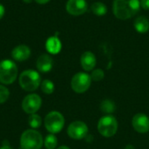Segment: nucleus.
I'll use <instances>...</instances> for the list:
<instances>
[{
	"mask_svg": "<svg viewBox=\"0 0 149 149\" xmlns=\"http://www.w3.org/2000/svg\"><path fill=\"white\" fill-rule=\"evenodd\" d=\"M141 8L140 0H113V15L121 20L133 17Z\"/></svg>",
	"mask_w": 149,
	"mask_h": 149,
	"instance_id": "1",
	"label": "nucleus"
},
{
	"mask_svg": "<svg viewBox=\"0 0 149 149\" xmlns=\"http://www.w3.org/2000/svg\"><path fill=\"white\" fill-rule=\"evenodd\" d=\"M43 143L42 134L35 129L25 130L20 138V147L22 149H41Z\"/></svg>",
	"mask_w": 149,
	"mask_h": 149,
	"instance_id": "2",
	"label": "nucleus"
},
{
	"mask_svg": "<svg viewBox=\"0 0 149 149\" xmlns=\"http://www.w3.org/2000/svg\"><path fill=\"white\" fill-rule=\"evenodd\" d=\"M18 82L24 91L33 92L41 85V77L37 71L25 70L20 74Z\"/></svg>",
	"mask_w": 149,
	"mask_h": 149,
	"instance_id": "3",
	"label": "nucleus"
},
{
	"mask_svg": "<svg viewBox=\"0 0 149 149\" xmlns=\"http://www.w3.org/2000/svg\"><path fill=\"white\" fill-rule=\"evenodd\" d=\"M17 77V65L10 59L2 60L0 62V82L4 85H10L16 80Z\"/></svg>",
	"mask_w": 149,
	"mask_h": 149,
	"instance_id": "4",
	"label": "nucleus"
},
{
	"mask_svg": "<svg viewBox=\"0 0 149 149\" xmlns=\"http://www.w3.org/2000/svg\"><path fill=\"white\" fill-rule=\"evenodd\" d=\"M98 132L106 138H110L115 135L118 130V121L113 115H105L101 117L97 125Z\"/></svg>",
	"mask_w": 149,
	"mask_h": 149,
	"instance_id": "5",
	"label": "nucleus"
},
{
	"mask_svg": "<svg viewBox=\"0 0 149 149\" xmlns=\"http://www.w3.org/2000/svg\"><path fill=\"white\" fill-rule=\"evenodd\" d=\"M65 126V118L62 113L57 111L50 112L45 118V127L51 134L59 133Z\"/></svg>",
	"mask_w": 149,
	"mask_h": 149,
	"instance_id": "6",
	"label": "nucleus"
},
{
	"mask_svg": "<svg viewBox=\"0 0 149 149\" xmlns=\"http://www.w3.org/2000/svg\"><path fill=\"white\" fill-rule=\"evenodd\" d=\"M92 79L86 72H78L76 73L71 80V87L77 93H86L91 86Z\"/></svg>",
	"mask_w": 149,
	"mask_h": 149,
	"instance_id": "7",
	"label": "nucleus"
},
{
	"mask_svg": "<svg viewBox=\"0 0 149 149\" xmlns=\"http://www.w3.org/2000/svg\"><path fill=\"white\" fill-rule=\"evenodd\" d=\"M88 127L87 125L81 121L76 120L72 122L67 128V134L70 138L73 140H82L87 136Z\"/></svg>",
	"mask_w": 149,
	"mask_h": 149,
	"instance_id": "8",
	"label": "nucleus"
},
{
	"mask_svg": "<svg viewBox=\"0 0 149 149\" xmlns=\"http://www.w3.org/2000/svg\"><path fill=\"white\" fill-rule=\"evenodd\" d=\"M42 106V99L36 93L28 94L22 101L23 110L29 114L36 113Z\"/></svg>",
	"mask_w": 149,
	"mask_h": 149,
	"instance_id": "9",
	"label": "nucleus"
},
{
	"mask_svg": "<svg viewBox=\"0 0 149 149\" xmlns=\"http://www.w3.org/2000/svg\"><path fill=\"white\" fill-rule=\"evenodd\" d=\"M132 126L134 129L140 134H146L149 132V117L142 113H136L132 120Z\"/></svg>",
	"mask_w": 149,
	"mask_h": 149,
	"instance_id": "10",
	"label": "nucleus"
},
{
	"mask_svg": "<svg viewBox=\"0 0 149 149\" xmlns=\"http://www.w3.org/2000/svg\"><path fill=\"white\" fill-rule=\"evenodd\" d=\"M87 3L86 0H68L65 9L70 15L80 16L87 10Z\"/></svg>",
	"mask_w": 149,
	"mask_h": 149,
	"instance_id": "11",
	"label": "nucleus"
},
{
	"mask_svg": "<svg viewBox=\"0 0 149 149\" xmlns=\"http://www.w3.org/2000/svg\"><path fill=\"white\" fill-rule=\"evenodd\" d=\"M96 57L92 52H85L80 57L81 66L86 72L93 71L96 65Z\"/></svg>",
	"mask_w": 149,
	"mask_h": 149,
	"instance_id": "12",
	"label": "nucleus"
},
{
	"mask_svg": "<svg viewBox=\"0 0 149 149\" xmlns=\"http://www.w3.org/2000/svg\"><path fill=\"white\" fill-rule=\"evenodd\" d=\"M31 56V50L27 45H20L16 46L11 52V57L13 59L22 62L28 59Z\"/></svg>",
	"mask_w": 149,
	"mask_h": 149,
	"instance_id": "13",
	"label": "nucleus"
},
{
	"mask_svg": "<svg viewBox=\"0 0 149 149\" xmlns=\"http://www.w3.org/2000/svg\"><path fill=\"white\" fill-rule=\"evenodd\" d=\"M53 59L48 54H42L37 60V68L40 72L46 73L52 69Z\"/></svg>",
	"mask_w": 149,
	"mask_h": 149,
	"instance_id": "14",
	"label": "nucleus"
},
{
	"mask_svg": "<svg viewBox=\"0 0 149 149\" xmlns=\"http://www.w3.org/2000/svg\"><path fill=\"white\" fill-rule=\"evenodd\" d=\"M45 48L51 54H58L62 48V44L57 35L50 37L45 43Z\"/></svg>",
	"mask_w": 149,
	"mask_h": 149,
	"instance_id": "15",
	"label": "nucleus"
},
{
	"mask_svg": "<svg viewBox=\"0 0 149 149\" xmlns=\"http://www.w3.org/2000/svg\"><path fill=\"white\" fill-rule=\"evenodd\" d=\"M134 29L139 32V33H146L149 31V20L148 17L144 16L138 17L134 22Z\"/></svg>",
	"mask_w": 149,
	"mask_h": 149,
	"instance_id": "16",
	"label": "nucleus"
},
{
	"mask_svg": "<svg viewBox=\"0 0 149 149\" xmlns=\"http://www.w3.org/2000/svg\"><path fill=\"white\" fill-rule=\"evenodd\" d=\"M100 109L102 113H106L107 115H110L115 111L116 106L112 100H104L100 102Z\"/></svg>",
	"mask_w": 149,
	"mask_h": 149,
	"instance_id": "17",
	"label": "nucleus"
},
{
	"mask_svg": "<svg viewBox=\"0 0 149 149\" xmlns=\"http://www.w3.org/2000/svg\"><path fill=\"white\" fill-rule=\"evenodd\" d=\"M91 10L93 12V14H95L96 16H99V17H102V16L106 15L107 12V8L106 4L101 2L93 3L91 6Z\"/></svg>",
	"mask_w": 149,
	"mask_h": 149,
	"instance_id": "18",
	"label": "nucleus"
},
{
	"mask_svg": "<svg viewBox=\"0 0 149 149\" xmlns=\"http://www.w3.org/2000/svg\"><path fill=\"white\" fill-rule=\"evenodd\" d=\"M28 124L32 129L38 128L42 124V119L38 114L32 113L28 117Z\"/></svg>",
	"mask_w": 149,
	"mask_h": 149,
	"instance_id": "19",
	"label": "nucleus"
},
{
	"mask_svg": "<svg viewBox=\"0 0 149 149\" xmlns=\"http://www.w3.org/2000/svg\"><path fill=\"white\" fill-rule=\"evenodd\" d=\"M44 144L46 149H55L58 145V139L53 134H50L45 137Z\"/></svg>",
	"mask_w": 149,
	"mask_h": 149,
	"instance_id": "20",
	"label": "nucleus"
},
{
	"mask_svg": "<svg viewBox=\"0 0 149 149\" xmlns=\"http://www.w3.org/2000/svg\"><path fill=\"white\" fill-rule=\"evenodd\" d=\"M55 86L52 81L49 79H44L41 82V90L45 94H52L54 92Z\"/></svg>",
	"mask_w": 149,
	"mask_h": 149,
	"instance_id": "21",
	"label": "nucleus"
},
{
	"mask_svg": "<svg viewBox=\"0 0 149 149\" xmlns=\"http://www.w3.org/2000/svg\"><path fill=\"white\" fill-rule=\"evenodd\" d=\"M91 79L93 81H101L105 78V72L102 69H94L91 73Z\"/></svg>",
	"mask_w": 149,
	"mask_h": 149,
	"instance_id": "22",
	"label": "nucleus"
},
{
	"mask_svg": "<svg viewBox=\"0 0 149 149\" xmlns=\"http://www.w3.org/2000/svg\"><path fill=\"white\" fill-rule=\"evenodd\" d=\"M10 96V91L4 86L0 85V104L4 103Z\"/></svg>",
	"mask_w": 149,
	"mask_h": 149,
	"instance_id": "23",
	"label": "nucleus"
},
{
	"mask_svg": "<svg viewBox=\"0 0 149 149\" xmlns=\"http://www.w3.org/2000/svg\"><path fill=\"white\" fill-rule=\"evenodd\" d=\"M141 3V7H142V9L148 10H149V0H140Z\"/></svg>",
	"mask_w": 149,
	"mask_h": 149,
	"instance_id": "24",
	"label": "nucleus"
},
{
	"mask_svg": "<svg viewBox=\"0 0 149 149\" xmlns=\"http://www.w3.org/2000/svg\"><path fill=\"white\" fill-rule=\"evenodd\" d=\"M0 149H12V148H11V147L10 146L9 142H8L7 141H4L3 142L2 146L0 147Z\"/></svg>",
	"mask_w": 149,
	"mask_h": 149,
	"instance_id": "25",
	"label": "nucleus"
},
{
	"mask_svg": "<svg viewBox=\"0 0 149 149\" xmlns=\"http://www.w3.org/2000/svg\"><path fill=\"white\" fill-rule=\"evenodd\" d=\"M4 11H5L4 7L3 6V4H1V3H0V19L3 17V15H4Z\"/></svg>",
	"mask_w": 149,
	"mask_h": 149,
	"instance_id": "26",
	"label": "nucleus"
},
{
	"mask_svg": "<svg viewBox=\"0 0 149 149\" xmlns=\"http://www.w3.org/2000/svg\"><path fill=\"white\" fill-rule=\"evenodd\" d=\"M35 1L39 4H45V3H47L48 2H50L51 0H35Z\"/></svg>",
	"mask_w": 149,
	"mask_h": 149,
	"instance_id": "27",
	"label": "nucleus"
},
{
	"mask_svg": "<svg viewBox=\"0 0 149 149\" xmlns=\"http://www.w3.org/2000/svg\"><path fill=\"white\" fill-rule=\"evenodd\" d=\"M125 149H135V148L133 145H127Z\"/></svg>",
	"mask_w": 149,
	"mask_h": 149,
	"instance_id": "28",
	"label": "nucleus"
},
{
	"mask_svg": "<svg viewBox=\"0 0 149 149\" xmlns=\"http://www.w3.org/2000/svg\"><path fill=\"white\" fill-rule=\"evenodd\" d=\"M57 149H71L70 148H68L67 146H60L59 148H58Z\"/></svg>",
	"mask_w": 149,
	"mask_h": 149,
	"instance_id": "29",
	"label": "nucleus"
},
{
	"mask_svg": "<svg viewBox=\"0 0 149 149\" xmlns=\"http://www.w3.org/2000/svg\"><path fill=\"white\" fill-rule=\"evenodd\" d=\"M23 1H24V3H31L32 0H23Z\"/></svg>",
	"mask_w": 149,
	"mask_h": 149,
	"instance_id": "30",
	"label": "nucleus"
}]
</instances>
